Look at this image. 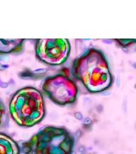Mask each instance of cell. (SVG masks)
<instances>
[{
  "instance_id": "6da1fadb",
  "label": "cell",
  "mask_w": 136,
  "mask_h": 154,
  "mask_svg": "<svg viewBox=\"0 0 136 154\" xmlns=\"http://www.w3.org/2000/svg\"><path fill=\"white\" fill-rule=\"evenodd\" d=\"M72 73L91 93H100L112 84L108 62L101 51L91 48L73 62Z\"/></svg>"
},
{
  "instance_id": "7a4b0ae2",
  "label": "cell",
  "mask_w": 136,
  "mask_h": 154,
  "mask_svg": "<svg viewBox=\"0 0 136 154\" xmlns=\"http://www.w3.org/2000/svg\"><path fill=\"white\" fill-rule=\"evenodd\" d=\"M11 117L19 126L31 127L40 122L46 114L43 95L33 87L17 91L9 103Z\"/></svg>"
},
{
  "instance_id": "3957f363",
  "label": "cell",
  "mask_w": 136,
  "mask_h": 154,
  "mask_svg": "<svg viewBox=\"0 0 136 154\" xmlns=\"http://www.w3.org/2000/svg\"><path fill=\"white\" fill-rule=\"evenodd\" d=\"M74 139L64 128L47 126L22 143L24 154H72Z\"/></svg>"
},
{
  "instance_id": "277c9868",
  "label": "cell",
  "mask_w": 136,
  "mask_h": 154,
  "mask_svg": "<svg viewBox=\"0 0 136 154\" xmlns=\"http://www.w3.org/2000/svg\"><path fill=\"white\" fill-rule=\"evenodd\" d=\"M42 89L53 102L59 105L74 103L78 89L69 76V70L64 69L60 73L48 76L42 85Z\"/></svg>"
},
{
  "instance_id": "5b68a950",
  "label": "cell",
  "mask_w": 136,
  "mask_h": 154,
  "mask_svg": "<svg viewBox=\"0 0 136 154\" xmlns=\"http://www.w3.org/2000/svg\"><path fill=\"white\" fill-rule=\"evenodd\" d=\"M70 52L67 38H38L35 45L38 59L50 65H61L67 60Z\"/></svg>"
},
{
  "instance_id": "8992f818",
  "label": "cell",
  "mask_w": 136,
  "mask_h": 154,
  "mask_svg": "<svg viewBox=\"0 0 136 154\" xmlns=\"http://www.w3.org/2000/svg\"><path fill=\"white\" fill-rule=\"evenodd\" d=\"M0 154H20V147L12 138L0 133Z\"/></svg>"
},
{
  "instance_id": "52a82bcc",
  "label": "cell",
  "mask_w": 136,
  "mask_h": 154,
  "mask_svg": "<svg viewBox=\"0 0 136 154\" xmlns=\"http://www.w3.org/2000/svg\"><path fill=\"white\" fill-rule=\"evenodd\" d=\"M25 39H0V54L20 51Z\"/></svg>"
},
{
  "instance_id": "ba28073f",
  "label": "cell",
  "mask_w": 136,
  "mask_h": 154,
  "mask_svg": "<svg viewBox=\"0 0 136 154\" xmlns=\"http://www.w3.org/2000/svg\"><path fill=\"white\" fill-rule=\"evenodd\" d=\"M4 113H5V109H4V107L3 103L0 101V125H1V123L3 122Z\"/></svg>"
}]
</instances>
